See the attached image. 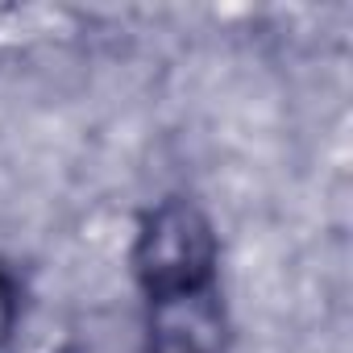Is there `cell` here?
<instances>
[{"instance_id":"1","label":"cell","mask_w":353,"mask_h":353,"mask_svg":"<svg viewBox=\"0 0 353 353\" xmlns=\"http://www.w3.org/2000/svg\"><path fill=\"white\" fill-rule=\"evenodd\" d=\"M133 270L150 303L212 291L216 274V237L208 216L188 200L158 204L137 233Z\"/></svg>"},{"instance_id":"2","label":"cell","mask_w":353,"mask_h":353,"mask_svg":"<svg viewBox=\"0 0 353 353\" xmlns=\"http://www.w3.org/2000/svg\"><path fill=\"white\" fill-rule=\"evenodd\" d=\"M13 324H17V287H13V279L5 270H0V349H5Z\"/></svg>"}]
</instances>
